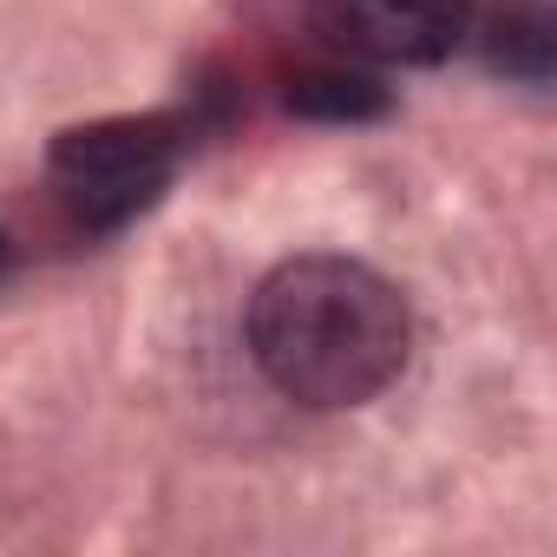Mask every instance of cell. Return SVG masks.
I'll return each instance as SVG.
<instances>
[{"label":"cell","instance_id":"cell-1","mask_svg":"<svg viewBox=\"0 0 557 557\" xmlns=\"http://www.w3.org/2000/svg\"><path fill=\"white\" fill-rule=\"evenodd\" d=\"M243 335L256 374L309 413H355L413 361V309L400 283L342 249L275 262L249 296Z\"/></svg>","mask_w":557,"mask_h":557},{"label":"cell","instance_id":"cell-2","mask_svg":"<svg viewBox=\"0 0 557 557\" xmlns=\"http://www.w3.org/2000/svg\"><path fill=\"white\" fill-rule=\"evenodd\" d=\"M177 164H184V125L164 112L86 119L47 145V171L86 230H125L132 216H145L171 190Z\"/></svg>","mask_w":557,"mask_h":557},{"label":"cell","instance_id":"cell-3","mask_svg":"<svg viewBox=\"0 0 557 557\" xmlns=\"http://www.w3.org/2000/svg\"><path fill=\"white\" fill-rule=\"evenodd\" d=\"M315 40L374 73L446 66L472 34V0H309Z\"/></svg>","mask_w":557,"mask_h":557},{"label":"cell","instance_id":"cell-4","mask_svg":"<svg viewBox=\"0 0 557 557\" xmlns=\"http://www.w3.org/2000/svg\"><path fill=\"white\" fill-rule=\"evenodd\" d=\"M466 47H479L485 73L544 92L550 73H557V14L544 8V0H485V8L472 0Z\"/></svg>","mask_w":557,"mask_h":557},{"label":"cell","instance_id":"cell-5","mask_svg":"<svg viewBox=\"0 0 557 557\" xmlns=\"http://www.w3.org/2000/svg\"><path fill=\"white\" fill-rule=\"evenodd\" d=\"M289 112L296 119H315V125H368V119H387L394 112V92L368 73H348V66H329V73H302L289 86Z\"/></svg>","mask_w":557,"mask_h":557},{"label":"cell","instance_id":"cell-6","mask_svg":"<svg viewBox=\"0 0 557 557\" xmlns=\"http://www.w3.org/2000/svg\"><path fill=\"white\" fill-rule=\"evenodd\" d=\"M8 262H14V243H8V230H0V275H8Z\"/></svg>","mask_w":557,"mask_h":557}]
</instances>
